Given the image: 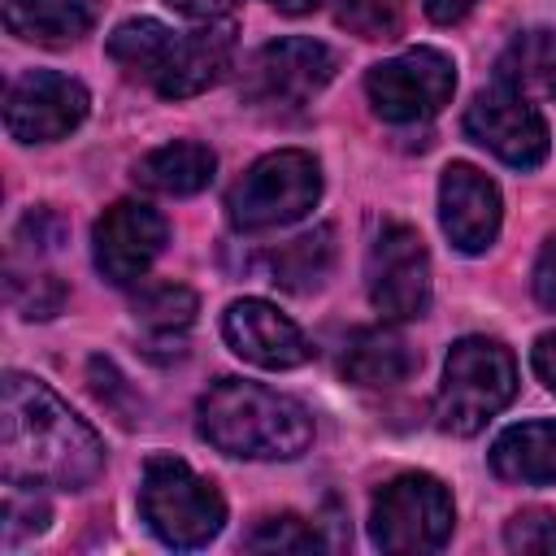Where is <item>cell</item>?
Instances as JSON below:
<instances>
[{
  "instance_id": "4dcf8cb0",
  "label": "cell",
  "mask_w": 556,
  "mask_h": 556,
  "mask_svg": "<svg viewBox=\"0 0 556 556\" xmlns=\"http://www.w3.org/2000/svg\"><path fill=\"white\" fill-rule=\"evenodd\" d=\"M473 4H478V0H426V13H430V22L452 26V22H460Z\"/></svg>"
},
{
  "instance_id": "4fadbf2b",
  "label": "cell",
  "mask_w": 556,
  "mask_h": 556,
  "mask_svg": "<svg viewBox=\"0 0 556 556\" xmlns=\"http://www.w3.org/2000/svg\"><path fill=\"white\" fill-rule=\"evenodd\" d=\"M226 343L261 369H295L313 356L304 330L265 300H235L222 317Z\"/></svg>"
},
{
  "instance_id": "2e32d148",
  "label": "cell",
  "mask_w": 556,
  "mask_h": 556,
  "mask_svg": "<svg viewBox=\"0 0 556 556\" xmlns=\"http://www.w3.org/2000/svg\"><path fill=\"white\" fill-rule=\"evenodd\" d=\"M421 356L387 326H374V330H356L348 339V352H343V378L356 382V387H395V382H408L417 374Z\"/></svg>"
},
{
  "instance_id": "7402d4cb",
  "label": "cell",
  "mask_w": 556,
  "mask_h": 556,
  "mask_svg": "<svg viewBox=\"0 0 556 556\" xmlns=\"http://www.w3.org/2000/svg\"><path fill=\"white\" fill-rule=\"evenodd\" d=\"M269 265V282H278L282 291H313L326 282L330 265H334V230L330 226H317L291 243H282L278 252L265 256Z\"/></svg>"
},
{
  "instance_id": "30bf717a",
  "label": "cell",
  "mask_w": 556,
  "mask_h": 556,
  "mask_svg": "<svg viewBox=\"0 0 556 556\" xmlns=\"http://www.w3.org/2000/svg\"><path fill=\"white\" fill-rule=\"evenodd\" d=\"M465 135L513 169H534L547 156L543 113L521 91H513L504 83L473 96V104L465 109Z\"/></svg>"
},
{
  "instance_id": "9c48e42d",
  "label": "cell",
  "mask_w": 556,
  "mask_h": 556,
  "mask_svg": "<svg viewBox=\"0 0 556 556\" xmlns=\"http://www.w3.org/2000/svg\"><path fill=\"white\" fill-rule=\"evenodd\" d=\"M334 65H339V56L321 39L287 35V39L265 43L248 61L243 96L261 109H300L334 78Z\"/></svg>"
},
{
  "instance_id": "ffe728a7",
  "label": "cell",
  "mask_w": 556,
  "mask_h": 556,
  "mask_svg": "<svg viewBox=\"0 0 556 556\" xmlns=\"http://www.w3.org/2000/svg\"><path fill=\"white\" fill-rule=\"evenodd\" d=\"M500 83L521 96L556 100V30H526L500 56Z\"/></svg>"
},
{
  "instance_id": "5bb4252c",
  "label": "cell",
  "mask_w": 556,
  "mask_h": 556,
  "mask_svg": "<svg viewBox=\"0 0 556 556\" xmlns=\"http://www.w3.org/2000/svg\"><path fill=\"white\" fill-rule=\"evenodd\" d=\"M439 222L460 252H486L500 235V191L473 165H447L439 182Z\"/></svg>"
},
{
  "instance_id": "1f68e13d",
  "label": "cell",
  "mask_w": 556,
  "mask_h": 556,
  "mask_svg": "<svg viewBox=\"0 0 556 556\" xmlns=\"http://www.w3.org/2000/svg\"><path fill=\"white\" fill-rule=\"evenodd\" d=\"M278 13H291V17H304V13H317L321 0H269Z\"/></svg>"
},
{
  "instance_id": "83f0119b",
  "label": "cell",
  "mask_w": 556,
  "mask_h": 556,
  "mask_svg": "<svg viewBox=\"0 0 556 556\" xmlns=\"http://www.w3.org/2000/svg\"><path fill=\"white\" fill-rule=\"evenodd\" d=\"M534 300L547 313H556V235L543 243V252L534 261Z\"/></svg>"
},
{
  "instance_id": "52a82bcc",
  "label": "cell",
  "mask_w": 556,
  "mask_h": 556,
  "mask_svg": "<svg viewBox=\"0 0 556 556\" xmlns=\"http://www.w3.org/2000/svg\"><path fill=\"white\" fill-rule=\"evenodd\" d=\"M369 104L382 122L408 126V122H430L456 91V70L452 56L439 48H413L400 52L365 74Z\"/></svg>"
},
{
  "instance_id": "9a60e30c",
  "label": "cell",
  "mask_w": 556,
  "mask_h": 556,
  "mask_svg": "<svg viewBox=\"0 0 556 556\" xmlns=\"http://www.w3.org/2000/svg\"><path fill=\"white\" fill-rule=\"evenodd\" d=\"M230 61H235V26L230 22H208L200 30H187L174 39V52L156 78V91L169 100L200 96L230 70Z\"/></svg>"
},
{
  "instance_id": "d6986e66",
  "label": "cell",
  "mask_w": 556,
  "mask_h": 556,
  "mask_svg": "<svg viewBox=\"0 0 556 556\" xmlns=\"http://www.w3.org/2000/svg\"><path fill=\"white\" fill-rule=\"evenodd\" d=\"M96 0H9L4 26L30 43H74L96 26Z\"/></svg>"
},
{
  "instance_id": "f546056e",
  "label": "cell",
  "mask_w": 556,
  "mask_h": 556,
  "mask_svg": "<svg viewBox=\"0 0 556 556\" xmlns=\"http://www.w3.org/2000/svg\"><path fill=\"white\" fill-rule=\"evenodd\" d=\"M534 374L556 391V330H547V334L534 343Z\"/></svg>"
},
{
  "instance_id": "cb8c5ba5",
  "label": "cell",
  "mask_w": 556,
  "mask_h": 556,
  "mask_svg": "<svg viewBox=\"0 0 556 556\" xmlns=\"http://www.w3.org/2000/svg\"><path fill=\"white\" fill-rule=\"evenodd\" d=\"M408 0H339V26L361 39H395L404 30Z\"/></svg>"
},
{
  "instance_id": "7a4b0ae2",
  "label": "cell",
  "mask_w": 556,
  "mask_h": 556,
  "mask_svg": "<svg viewBox=\"0 0 556 556\" xmlns=\"http://www.w3.org/2000/svg\"><path fill=\"white\" fill-rule=\"evenodd\" d=\"M195 417L200 434L217 452L243 460H291L313 443V417L300 400L243 378H222L208 387Z\"/></svg>"
},
{
  "instance_id": "44dd1931",
  "label": "cell",
  "mask_w": 556,
  "mask_h": 556,
  "mask_svg": "<svg viewBox=\"0 0 556 556\" xmlns=\"http://www.w3.org/2000/svg\"><path fill=\"white\" fill-rule=\"evenodd\" d=\"M174 39H178V30H169L165 22H156V17H130V22H122V26L109 35V56H113L130 78H143V83L156 87L165 61H169V52H174Z\"/></svg>"
},
{
  "instance_id": "4316f807",
  "label": "cell",
  "mask_w": 556,
  "mask_h": 556,
  "mask_svg": "<svg viewBox=\"0 0 556 556\" xmlns=\"http://www.w3.org/2000/svg\"><path fill=\"white\" fill-rule=\"evenodd\" d=\"M504 543L513 552H534V556H552L556 552V513L547 508H526L504 526Z\"/></svg>"
},
{
  "instance_id": "603a6c76",
  "label": "cell",
  "mask_w": 556,
  "mask_h": 556,
  "mask_svg": "<svg viewBox=\"0 0 556 556\" xmlns=\"http://www.w3.org/2000/svg\"><path fill=\"white\" fill-rule=\"evenodd\" d=\"M135 317L161 334V339H178L191 321H195V291L182 282H143L135 291Z\"/></svg>"
},
{
  "instance_id": "f1b7e54d",
  "label": "cell",
  "mask_w": 556,
  "mask_h": 556,
  "mask_svg": "<svg viewBox=\"0 0 556 556\" xmlns=\"http://www.w3.org/2000/svg\"><path fill=\"white\" fill-rule=\"evenodd\" d=\"M165 4L178 9V13H187V17H195V22H217V17H226L243 0H165Z\"/></svg>"
},
{
  "instance_id": "8992f818",
  "label": "cell",
  "mask_w": 556,
  "mask_h": 556,
  "mask_svg": "<svg viewBox=\"0 0 556 556\" xmlns=\"http://www.w3.org/2000/svg\"><path fill=\"white\" fill-rule=\"evenodd\" d=\"M452 495L430 473L391 478L369 508V539L382 552H434L452 534Z\"/></svg>"
},
{
  "instance_id": "e0dca14e",
  "label": "cell",
  "mask_w": 556,
  "mask_h": 556,
  "mask_svg": "<svg viewBox=\"0 0 556 556\" xmlns=\"http://www.w3.org/2000/svg\"><path fill=\"white\" fill-rule=\"evenodd\" d=\"M491 469L504 482H526V486L556 482V421L508 426L491 443Z\"/></svg>"
},
{
  "instance_id": "277c9868",
  "label": "cell",
  "mask_w": 556,
  "mask_h": 556,
  "mask_svg": "<svg viewBox=\"0 0 556 556\" xmlns=\"http://www.w3.org/2000/svg\"><path fill=\"white\" fill-rule=\"evenodd\" d=\"M139 513L148 530L169 547H204L222 521V491L178 456H152L139 478Z\"/></svg>"
},
{
  "instance_id": "3957f363",
  "label": "cell",
  "mask_w": 556,
  "mask_h": 556,
  "mask_svg": "<svg viewBox=\"0 0 556 556\" xmlns=\"http://www.w3.org/2000/svg\"><path fill=\"white\" fill-rule=\"evenodd\" d=\"M517 395V361L504 343L469 334L452 343L443 365V387L434 417L447 434H478L508 400Z\"/></svg>"
},
{
  "instance_id": "6da1fadb",
  "label": "cell",
  "mask_w": 556,
  "mask_h": 556,
  "mask_svg": "<svg viewBox=\"0 0 556 556\" xmlns=\"http://www.w3.org/2000/svg\"><path fill=\"white\" fill-rule=\"evenodd\" d=\"M0 465L9 482L83 491L104 469V443L43 382L9 374L0 395Z\"/></svg>"
},
{
  "instance_id": "ba28073f",
  "label": "cell",
  "mask_w": 556,
  "mask_h": 556,
  "mask_svg": "<svg viewBox=\"0 0 556 556\" xmlns=\"http://www.w3.org/2000/svg\"><path fill=\"white\" fill-rule=\"evenodd\" d=\"M365 287L369 304L387 321H413L430 308V256L413 226H382L369 243L365 261Z\"/></svg>"
},
{
  "instance_id": "d4e9b609",
  "label": "cell",
  "mask_w": 556,
  "mask_h": 556,
  "mask_svg": "<svg viewBox=\"0 0 556 556\" xmlns=\"http://www.w3.org/2000/svg\"><path fill=\"white\" fill-rule=\"evenodd\" d=\"M48 500L35 495L30 482H9L4 486V547H22L39 530H48Z\"/></svg>"
},
{
  "instance_id": "ac0fdd59",
  "label": "cell",
  "mask_w": 556,
  "mask_h": 556,
  "mask_svg": "<svg viewBox=\"0 0 556 556\" xmlns=\"http://www.w3.org/2000/svg\"><path fill=\"white\" fill-rule=\"evenodd\" d=\"M217 156L204 143L178 139V143H161L148 156L135 161V182L156 191V195H195L213 182Z\"/></svg>"
},
{
  "instance_id": "484cf974",
  "label": "cell",
  "mask_w": 556,
  "mask_h": 556,
  "mask_svg": "<svg viewBox=\"0 0 556 556\" xmlns=\"http://www.w3.org/2000/svg\"><path fill=\"white\" fill-rule=\"evenodd\" d=\"M243 547H248V552H313V547H317V534H313L300 517L282 513V517H265V521L243 539Z\"/></svg>"
},
{
  "instance_id": "7c38bea8",
  "label": "cell",
  "mask_w": 556,
  "mask_h": 556,
  "mask_svg": "<svg viewBox=\"0 0 556 556\" xmlns=\"http://www.w3.org/2000/svg\"><path fill=\"white\" fill-rule=\"evenodd\" d=\"M165 217L139 200H117L113 208L100 213L96 230H91V243H96V269L126 287V282H139L148 274V265L161 256L165 248Z\"/></svg>"
},
{
  "instance_id": "5b68a950",
  "label": "cell",
  "mask_w": 556,
  "mask_h": 556,
  "mask_svg": "<svg viewBox=\"0 0 556 556\" xmlns=\"http://www.w3.org/2000/svg\"><path fill=\"white\" fill-rule=\"evenodd\" d=\"M321 195V169L308 152L282 148L261 156L230 191L226 208L235 230H274L287 222H300Z\"/></svg>"
},
{
  "instance_id": "8fae6325",
  "label": "cell",
  "mask_w": 556,
  "mask_h": 556,
  "mask_svg": "<svg viewBox=\"0 0 556 556\" xmlns=\"http://www.w3.org/2000/svg\"><path fill=\"white\" fill-rule=\"evenodd\" d=\"M87 117V91L70 74L30 70L4 96V126L22 143H52L65 139Z\"/></svg>"
}]
</instances>
